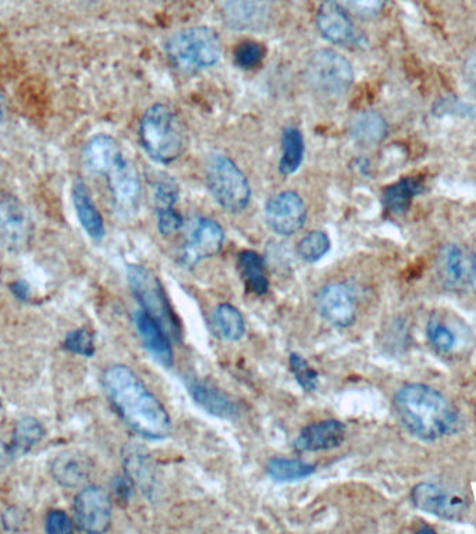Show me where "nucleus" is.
<instances>
[{
	"instance_id": "1",
	"label": "nucleus",
	"mask_w": 476,
	"mask_h": 534,
	"mask_svg": "<svg viewBox=\"0 0 476 534\" xmlns=\"http://www.w3.org/2000/svg\"><path fill=\"white\" fill-rule=\"evenodd\" d=\"M102 382L110 404L130 429L148 440L170 436L172 420L168 411L133 370L124 365L112 366Z\"/></svg>"
},
{
	"instance_id": "2",
	"label": "nucleus",
	"mask_w": 476,
	"mask_h": 534,
	"mask_svg": "<svg viewBox=\"0 0 476 534\" xmlns=\"http://www.w3.org/2000/svg\"><path fill=\"white\" fill-rule=\"evenodd\" d=\"M394 408L403 426L419 440H439L457 430V412L439 391L425 384L401 388Z\"/></svg>"
},
{
	"instance_id": "3",
	"label": "nucleus",
	"mask_w": 476,
	"mask_h": 534,
	"mask_svg": "<svg viewBox=\"0 0 476 534\" xmlns=\"http://www.w3.org/2000/svg\"><path fill=\"white\" fill-rule=\"evenodd\" d=\"M140 142L155 162L168 165L186 151V128L169 106L156 103L142 116Z\"/></svg>"
},
{
	"instance_id": "4",
	"label": "nucleus",
	"mask_w": 476,
	"mask_h": 534,
	"mask_svg": "<svg viewBox=\"0 0 476 534\" xmlns=\"http://www.w3.org/2000/svg\"><path fill=\"white\" fill-rule=\"evenodd\" d=\"M166 55L174 69L194 74L209 69L222 56L218 32L209 27H191L172 35L166 42Z\"/></svg>"
},
{
	"instance_id": "5",
	"label": "nucleus",
	"mask_w": 476,
	"mask_h": 534,
	"mask_svg": "<svg viewBox=\"0 0 476 534\" xmlns=\"http://www.w3.org/2000/svg\"><path fill=\"white\" fill-rule=\"evenodd\" d=\"M127 280H129L131 293L141 305L142 311L161 326L170 341L180 343L183 330H181L179 319L174 315L168 295L163 290L158 276L147 267L130 265L127 269Z\"/></svg>"
},
{
	"instance_id": "6",
	"label": "nucleus",
	"mask_w": 476,
	"mask_h": 534,
	"mask_svg": "<svg viewBox=\"0 0 476 534\" xmlns=\"http://www.w3.org/2000/svg\"><path fill=\"white\" fill-rule=\"evenodd\" d=\"M205 180L212 197L223 209L238 213L250 204V183L229 156L212 155L206 163Z\"/></svg>"
},
{
	"instance_id": "7",
	"label": "nucleus",
	"mask_w": 476,
	"mask_h": 534,
	"mask_svg": "<svg viewBox=\"0 0 476 534\" xmlns=\"http://www.w3.org/2000/svg\"><path fill=\"white\" fill-rule=\"evenodd\" d=\"M305 76L312 88L328 96H343L354 83L353 66L332 49L316 51L308 60Z\"/></svg>"
},
{
	"instance_id": "8",
	"label": "nucleus",
	"mask_w": 476,
	"mask_h": 534,
	"mask_svg": "<svg viewBox=\"0 0 476 534\" xmlns=\"http://www.w3.org/2000/svg\"><path fill=\"white\" fill-rule=\"evenodd\" d=\"M33 219L19 198L0 192V249L6 254H23L33 240Z\"/></svg>"
},
{
	"instance_id": "9",
	"label": "nucleus",
	"mask_w": 476,
	"mask_h": 534,
	"mask_svg": "<svg viewBox=\"0 0 476 534\" xmlns=\"http://www.w3.org/2000/svg\"><path fill=\"white\" fill-rule=\"evenodd\" d=\"M103 177L108 181L110 195L117 212L123 216L137 213L140 208L142 185L136 166L123 155L106 170Z\"/></svg>"
},
{
	"instance_id": "10",
	"label": "nucleus",
	"mask_w": 476,
	"mask_h": 534,
	"mask_svg": "<svg viewBox=\"0 0 476 534\" xmlns=\"http://www.w3.org/2000/svg\"><path fill=\"white\" fill-rule=\"evenodd\" d=\"M411 500L421 511L446 521H461L468 511V501L463 494L439 484H418L412 490Z\"/></svg>"
},
{
	"instance_id": "11",
	"label": "nucleus",
	"mask_w": 476,
	"mask_h": 534,
	"mask_svg": "<svg viewBox=\"0 0 476 534\" xmlns=\"http://www.w3.org/2000/svg\"><path fill=\"white\" fill-rule=\"evenodd\" d=\"M265 220L273 233L283 237L293 236L303 229L307 220L303 198L294 191L280 192L266 204Z\"/></svg>"
},
{
	"instance_id": "12",
	"label": "nucleus",
	"mask_w": 476,
	"mask_h": 534,
	"mask_svg": "<svg viewBox=\"0 0 476 534\" xmlns=\"http://www.w3.org/2000/svg\"><path fill=\"white\" fill-rule=\"evenodd\" d=\"M74 516L83 532H106L112 522V500L108 491L98 486L85 487L76 497Z\"/></svg>"
},
{
	"instance_id": "13",
	"label": "nucleus",
	"mask_w": 476,
	"mask_h": 534,
	"mask_svg": "<svg viewBox=\"0 0 476 534\" xmlns=\"http://www.w3.org/2000/svg\"><path fill=\"white\" fill-rule=\"evenodd\" d=\"M316 26L322 37L333 44L358 48L364 44L362 35L354 26L347 10L335 0H325L316 13Z\"/></svg>"
},
{
	"instance_id": "14",
	"label": "nucleus",
	"mask_w": 476,
	"mask_h": 534,
	"mask_svg": "<svg viewBox=\"0 0 476 534\" xmlns=\"http://www.w3.org/2000/svg\"><path fill=\"white\" fill-rule=\"evenodd\" d=\"M225 242V231L218 222L212 219H200L188 237L183 248L181 261L187 266H194L204 259L218 255Z\"/></svg>"
},
{
	"instance_id": "15",
	"label": "nucleus",
	"mask_w": 476,
	"mask_h": 534,
	"mask_svg": "<svg viewBox=\"0 0 476 534\" xmlns=\"http://www.w3.org/2000/svg\"><path fill=\"white\" fill-rule=\"evenodd\" d=\"M321 315L337 327L353 325L357 319V305L351 288L346 284L335 283L323 287L318 295Z\"/></svg>"
},
{
	"instance_id": "16",
	"label": "nucleus",
	"mask_w": 476,
	"mask_h": 534,
	"mask_svg": "<svg viewBox=\"0 0 476 534\" xmlns=\"http://www.w3.org/2000/svg\"><path fill=\"white\" fill-rule=\"evenodd\" d=\"M346 433V426L339 420H322L305 427L294 443V448L298 452L333 450L343 444Z\"/></svg>"
},
{
	"instance_id": "17",
	"label": "nucleus",
	"mask_w": 476,
	"mask_h": 534,
	"mask_svg": "<svg viewBox=\"0 0 476 534\" xmlns=\"http://www.w3.org/2000/svg\"><path fill=\"white\" fill-rule=\"evenodd\" d=\"M134 326H136L138 336H140L145 350L155 358L161 365L172 366L173 351L172 341L166 336L165 331L155 322L151 316L144 311H137L133 316Z\"/></svg>"
},
{
	"instance_id": "18",
	"label": "nucleus",
	"mask_w": 476,
	"mask_h": 534,
	"mask_svg": "<svg viewBox=\"0 0 476 534\" xmlns=\"http://www.w3.org/2000/svg\"><path fill=\"white\" fill-rule=\"evenodd\" d=\"M188 391L205 412L216 416V418L233 419L238 415L236 402L211 384L200 382V380H191L188 383Z\"/></svg>"
},
{
	"instance_id": "19",
	"label": "nucleus",
	"mask_w": 476,
	"mask_h": 534,
	"mask_svg": "<svg viewBox=\"0 0 476 534\" xmlns=\"http://www.w3.org/2000/svg\"><path fill=\"white\" fill-rule=\"evenodd\" d=\"M74 209H76L78 220L85 233L95 241H101L105 237V224L97 206L92 202L90 191L84 181L76 180L71 190Z\"/></svg>"
},
{
	"instance_id": "20",
	"label": "nucleus",
	"mask_w": 476,
	"mask_h": 534,
	"mask_svg": "<svg viewBox=\"0 0 476 534\" xmlns=\"http://www.w3.org/2000/svg\"><path fill=\"white\" fill-rule=\"evenodd\" d=\"M123 156L119 142L110 135L99 134L92 137L83 152L84 165L91 173L103 176L117 159Z\"/></svg>"
},
{
	"instance_id": "21",
	"label": "nucleus",
	"mask_w": 476,
	"mask_h": 534,
	"mask_svg": "<svg viewBox=\"0 0 476 534\" xmlns=\"http://www.w3.org/2000/svg\"><path fill=\"white\" fill-rule=\"evenodd\" d=\"M90 461L76 452L59 455L52 464V476L63 487L76 489L90 476Z\"/></svg>"
},
{
	"instance_id": "22",
	"label": "nucleus",
	"mask_w": 476,
	"mask_h": 534,
	"mask_svg": "<svg viewBox=\"0 0 476 534\" xmlns=\"http://www.w3.org/2000/svg\"><path fill=\"white\" fill-rule=\"evenodd\" d=\"M123 464L127 477L134 486L140 487L142 493L149 494V491L154 490V466L142 448L134 444L126 445L123 450Z\"/></svg>"
},
{
	"instance_id": "23",
	"label": "nucleus",
	"mask_w": 476,
	"mask_h": 534,
	"mask_svg": "<svg viewBox=\"0 0 476 534\" xmlns=\"http://www.w3.org/2000/svg\"><path fill=\"white\" fill-rule=\"evenodd\" d=\"M238 270L250 293L265 295L269 291L268 274L262 256L254 251H243L238 255Z\"/></svg>"
},
{
	"instance_id": "24",
	"label": "nucleus",
	"mask_w": 476,
	"mask_h": 534,
	"mask_svg": "<svg viewBox=\"0 0 476 534\" xmlns=\"http://www.w3.org/2000/svg\"><path fill=\"white\" fill-rule=\"evenodd\" d=\"M422 192L421 180L403 178L383 192V205L393 215H403L410 209L412 199Z\"/></svg>"
},
{
	"instance_id": "25",
	"label": "nucleus",
	"mask_w": 476,
	"mask_h": 534,
	"mask_svg": "<svg viewBox=\"0 0 476 534\" xmlns=\"http://www.w3.org/2000/svg\"><path fill=\"white\" fill-rule=\"evenodd\" d=\"M211 326L215 336L226 341H238L245 334L243 315L233 305L222 304L212 313Z\"/></svg>"
},
{
	"instance_id": "26",
	"label": "nucleus",
	"mask_w": 476,
	"mask_h": 534,
	"mask_svg": "<svg viewBox=\"0 0 476 534\" xmlns=\"http://www.w3.org/2000/svg\"><path fill=\"white\" fill-rule=\"evenodd\" d=\"M305 142L303 133L296 127H287L282 137V158L279 162V170L283 176H291L297 173L303 165Z\"/></svg>"
},
{
	"instance_id": "27",
	"label": "nucleus",
	"mask_w": 476,
	"mask_h": 534,
	"mask_svg": "<svg viewBox=\"0 0 476 534\" xmlns=\"http://www.w3.org/2000/svg\"><path fill=\"white\" fill-rule=\"evenodd\" d=\"M350 133L362 145H375L386 137L387 124L378 113L364 112L351 121Z\"/></svg>"
},
{
	"instance_id": "28",
	"label": "nucleus",
	"mask_w": 476,
	"mask_h": 534,
	"mask_svg": "<svg viewBox=\"0 0 476 534\" xmlns=\"http://www.w3.org/2000/svg\"><path fill=\"white\" fill-rule=\"evenodd\" d=\"M266 472L275 482L290 483L314 475L315 466L301 459L273 458L266 465Z\"/></svg>"
},
{
	"instance_id": "29",
	"label": "nucleus",
	"mask_w": 476,
	"mask_h": 534,
	"mask_svg": "<svg viewBox=\"0 0 476 534\" xmlns=\"http://www.w3.org/2000/svg\"><path fill=\"white\" fill-rule=\"evenodd\" d=\"M44 437V427L37 419L27 418L20 419L14 427L12 444H10V455L20 457L33 450L35 445Z\"/></svg>"
},
{
	"instance_id": "30",
	"label": "nucleus",
	"mask_w": 476,
	"mask_h": 534,
	"mask_svg": "<svg viewBox=\"0 0 476 534\" xmlns=\"http://www.w3.org/2000/svg\"><path fill=\"white\" fill-rule=\"evenodd\" d=\"M330 251V238L323 231H311L297 245V254L303 261L315 263L321 261Z\"/></svg>"
},
{
	"instance_id": "31",
	"label": "nucleus",
	"mask_w": 476,
	"mask_h": 534,
	"mask_svg": "<svg viewBox=\"0 0 476 534\" xmlns=\"http://www.w3.org/2000/svg\"><path fill=\"white\" fill-rule=\"evenodd\" d=\"M180 197L177 181L168 174H161L154 185V204L156 212L174 208Z\"/></svg>"
},
{
	"instance_id": "32",
	"label": "nucleus",
	"mask_w": 476,
	"mask_h": 534,
	"mask_svg": "<svg viewBox=\"0 0 476 534\" xmlns=\"http://www.w3.org/2000/svg\"><path fill=\"white\" fill-rule=\"evenodd\" d=\"M444 281L450 286H457L464 276L463 254L456 245L446 248L442 256Z\"/></svg>"
},
{
	"instance_id": "33",
	"label": "nucleus",
	"mask_w": 476,
	"mask_h": 534,
	"mask_svg": "<svg viewBox=\"0 0 476 534\" xmlns=\"http://www.w3.org/2000/svg\"><path fill=\"white\" fill-rule=\"evenodd\" d=\"M264 58V45L255 41H245L234 49V63L243 70L255 69Z\"/></svg>"
},
{
	"instance_id": "34",
	"label": "nucleus",
	"mask_w": 476,
	"mask_h": 534,
	"mask_svg": "<svg viewBox=\"0 0 476 534\" xmlns=\"http://www.w3.org/2000/svg\"><path fill=\"white\" fill-rule=\"evenodd\" d=\"M290 368L296 380L305 391H315L318 388V372L311 368L307 359L300 354L290 355Z\"/></svg>"
},
{
	"instance_id": "35",
	"label": "nucleus",
	"mask_w": 476,
	"mask_h": 534,
	"mask_svg": "<svg viewBox=\"0 0 476 534\" xmlns=\"http://www.w3.org/2000/svg\"><path fill=\"white\" fill-rule=\"evenodd\" d=\"M65 347L73 354L87 356V358L95 354L94 337L90 331L85 329L70 331L65 338Z\"/></svg>"
},
{
	"instance_id": "36",
	"label": "nucleus",
	"mask_w": 476,
	"mask_h": 534,
	"mask_svg": "<svg viewBox=\"0 0 476 534\" xmlns=\"http://www.w3.org/2000/svg\"><path fill=\"white\" fill-rule=\"evenodd\" d=\"M426 333H428L432 347L440 354H447V352L453 350L454 344H456L453 331L440 322H429Z\"/></svg>"
},
{
	"instance_id": "37",
	"label": "nucleus",
	"mask_w": 476,
	"mask_h": 534,
	"mask_svg": "<svg viewBox=\"0 0 476 534\" xmlns=\"http://www.w3.org/2000/svg\"><path fill=\"white\" fill-rule=\"evenodd\" d=\"M335 2L362 17H374L382 12L386 5V0H335Z\"/></svg>"
},
{
	"instance_id": "38",
	"label": "nucleus",
	"mask_w": 476,
	"mask_h": 534,
	"mask_svg": "<svg viewBox=\"0 0 476 534\" xmlns=\"http://www.w3.org/2000/svg\"><path fill=\"white\" fill-rule=\"evenodd\" d=\"M158 215V229L162 236L169 237L177 233L183 227V216L177 212L176 209L159 210Z\"/></svg>"
},
{
	"instance_id": "39",
	"label": "nucleus",
	"mask_w": 476,
	"mask_h": 534,
	"mask_svg": "<svg viewBox=\"0 0 476 534\" xmlns=\"http://www.w3.org/2000/svg\"><path fill=\"white\" fill-rule=\"evenodd\" d=\"M46 532L51 534H67L73 532V522L63 511H52L46 516Z\"/></svg>"
},
{
	"instance_id": "40",
	"label": "nucleus",
	"mask_w": 476,
	"mask_h": 534,
	"mask_svg": "<svg viewBox=\"0 0 476 534\" xmlns=\"http://www.w3.org/2000/svg\"><path fill=\"white\" fill-rule=\"evenodd\" d=\"M12 293L16 295L20 301H26L28 294H30V290H28V286L24 281H16V283L12 284Z\"/></svg>"
},
{
	"instance_id": "41",
	"label": "nucleus",
	"mask_w": 476,
	"mask_h": 534,
	"mask_svg": "<svg viewBox=\"0 0 476 534\" xmlns=\"http://www.w3.org/2000/svg\"><path fill=\"white\" fill-rule=\"evenodd\" d=\"M7 457H10V450L9 448H6L5 445L0 443V465L6 461Z\"/></svg>"
},
{
	"instance_id": "42",
	"label": "nucleus",
	"mask_w": 476,
	"mask_h": 534,
	"mask_svg": "<svg viewBox=\"0 0 476 534\" xmlns=\"http://www.w3.org/2000/svg\"><path fill=\"white\" fill-rule=\"evenodd\" d=\"M2 116H3L2 102H0V121H2Z\"/></svg>"
},
{
	"instance_id": "43",
	"label": "nucleus",
	"mask_w": 476,
	"mask_h": 534,
	"mask_svg": "<svg viewBox=\"0 0 476 534\" xmlns=\"http://www.w3.org/2000/svg\"><path fill=\"white\" fill-rule=\"evenodd\" d=\"M474 272H475V276H476V256L474 258Z\"/></svg>"
}]
</instances>
